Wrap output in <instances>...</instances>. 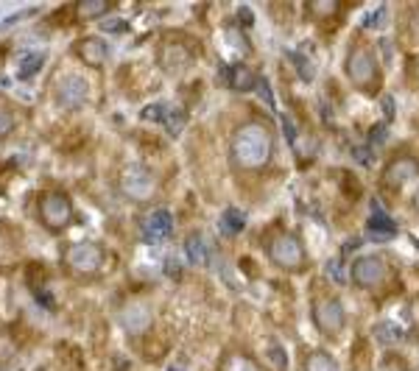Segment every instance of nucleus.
<instances>
[{
  "mask_svg": "<svg viewBox=\"0 0 419 371\" xmlns=\"http://www.w3.org/2000/svg\"><path fill=\"white\" fill-rule=\"evenodd\" d=\"M110 9L107 0H84V3H79V14L81 17H98Z\"/></svg>",
  "mask_w": 419,
  "mask_h": 371,
  "instance_id": "393cba45",
  "label": "nucleus"
},
{
  "mask_svg": "<svg viewBox=\"0 0 419 371\" xmlns=\"http://www.w3.org/2000/svg\"><path fill=\"white\" fill-rule=\"evenodd\" d=\"M257 92L266 100L269 109H274V95H272V87H269V78H257Z\"/></svg>",
  "mask_w": 419,
  "mask_h": 371,
  "instance_id": "473e14b6",
  "label": "nucleus"
},
{
  "mask_svg": "<svg viewBox=\"0 0 419 371\" xmlns=\"http://www.w3.org/2000/svg\"><path fill=\"white\" fill-rule=\"evenodd\" d=\"M218 226H221V232H224V235H238V232H243V226H246V215H243L241 209L229 206V209H224V212H221Z\"/></svg>",
  "mask_w": 419,
  "mask_h": 371,
  "instance_id": "aec40b11",
  "label": "nucleus"
},
{
  "mask_svg": "<svg viewBox=\"0 0 419 371\" xmlns=\"http://www.w3.org/2000/svg\"><path fill=\"white\" fill-rule=\"evenodd\" d=\"M168 109H171L168 103H148L145 109H143V118H145V120H160V123H165Z\"/></svg>",
  "mask_w": 419,
  "mask_h": 371,
  "instance_id": "a878e982",
  "label": "nucleus"
},
{
  "mask_svg": "<svg viewBox=\"0 0 419 371\" xmlns=\"http://www.w3.org/2000/svg\"><path fill=\"white\" fill-rule=\"evenodd\" d=\"M193 53L185 47V45H163L160 47V65L168 70V73H179L190 65Z\"/></svg>",
  "mask_w": 419,
  "mask_h": 371,
  "instance_id": "2eb2a0df",
  "label": "nucleus"
},
{
  "mask_svg": "<svg viewBox=\"0 0 419 371\" xmlns=\"http://www.w3.org/2000/svg\"><path fill=\"white\" fill-rule=\"evenodd\" d=\"M229 153L241 171H260L274 153V134L263 123H243L232 137Z\"/></svg>",
  "mask_w": 419,
  "mask_h": 371,
  "instance_id": "f257e3e1",
  "label": "nucleus"
},
{
  "mask_svg": "<svg viewBox=\"0 0 419 371\" xmlns=\"http://www.w3.org/2000/svg\"><path fill=\"white\" fill-rule=\"evenodd\" d=\"M229 87L238 89V92H249V89H257V76L243 67V65H235L229 67Z\"/></svg>",
  "mask_w": 419,
  "mask_h": 371,
  "instance_id": "dca6fc26",
  "label": "nucleus"
},
{
  "mask_svg": "<svg viewBox=\"0 0 419 371\" xmlns=\"http://www.w3.org/2000/svg\"><path fill=\"white\" fill-rule=\"evenodd\" d=\"M383 109H386V120H391V98H383Z\"/></svg>",
  "mask_w": 419,
  "mask_h": 371,
  "instance_id": "ea45409f",
  "label": "nucleus"
},
{
  "mask_svg": "<svg viewBox=\"0 0 419 371\" xmlns=\"http://www.w3.org/2000/svg\"><path fill=\"white\" fill-rule=\"evenodd\" d=\"M327 274L338 282V285H344L347 282V274H344V265H341V259L338 257H333V259H327Z\"/></svg>",
  "mask_w": 419,
  "mask_h": 371,
  "instance_id": "c85d7f7f",
  "label": "nucleus"
},
{
  "mask_svg": "<svg viewBox=\"0 0 419 371\" xmlns=\"http://www.w3.org/2000/svg\"><path fill=\"white\" fill-rule=\"evenodd\" d=\"M218 371H263L249 354L243 352H229L224 360H221V368Z\"/></svg>",
  "mask_w": 419,
  "mask_h": 371,
  "instance_id": "a211bd4d",
  "label": "nucleus"
},
{
  "mask_svg": "<svg viewBox=\"0 0 419 371\" xmlns=\"http://www.w3.org/2000/svg\"><path fill=\"white\" fill-rule=\"evenodd\" d=\"M416 246H419V240H416Z\"/></svg>",
  "mask_w": 419,
  "mask_h": 371,
  "instance_id": "37998d69",
  "label": "nucleus"
},
{
  "mask_svg": "<svg viewBox=\"0 0 419 371\" xmlns=\"http://www.w3.org/2000/svg\"><path fill=\"white\" fill-rule=\"evenodd\" d=\"M366 235H369L375 243H386V240L397 237V224L378 204H372V218H369V224H366Z\"/></svg>",
  "mask_w": 419,
  "mask_h": 371,
  "instance_id": "4468645a",
  "label": "nucleus"
},
{
  "mask_svg": "<svg viewBox=\"0 0 419 371\" xmlns=\"http://www.w3.org/2000/svg\"><path fill=\"white\" fill-rule=\"evenodd\" d=\"M73 50H76V56H79L84 65H90V67H101L103 62H107V56H110V45L103 42L101 36H92V34L76 39Z\"/></svg>",
  "mask_w": 419,
  "mask_h": 371,
  "instance_id": "9b49d317",
  "label": "nucleus"
},
{
  "mask_svg": "<svg viewBox=\"0 0 419 371\" xmlns=\"http://www.w3.org/2000/svg\"><path fill=\"white\" fill-rule=\"evenodd\" d=\"M347 78L366 89V92H372V87L378 84V62L372 56V50L369 47H363V45H355L349 50V56H347Z\"/></svg>",
  "mask_w": 419,
  "mask_h": 371,
  "instance_id": "7ed1b4c3",
  "label": "nucleus"
},
{
  "mask_svg": "<svg viewBox=\"0 0 419 371\" xmlns=\"http://www.w3.org/2000/svg\"><path fill=\"white\" fill-rule=\"evenodd\" d=\"M227 39L232 42V47H235V50L249 53V39H246L243 34H238V28H235V25H229V28H227Z\"/></svg>",
  "mask_w": 419,
  "mask_h": 371,
  "instance_id": "cd10ccee",
  "label": "nucleus"
},
{
  "mask_svg": "<svg viewBox=\"0 0 419 371\" xmlns=\"http://www.w3.org/2000/svg\"><path fill=\"white\" fill-rule=\"evenodd\" d=\"M87 92H90V84L79 76V73H68L57 81V98L65 109H79V106L87 100Z\"/></svg>",
  "mask_w": 419,
  "mask_h": 371,
  "instance_id": "1a4fd4ad",
  "label": "nucleus"
},
{
  "mask_svg": "<svg viewBox=\"0 0 419 371\" xmlns=\"http://www.w3.org/2000/svg\"><path fill=\"white\" fill-rule=\"evenodd\" d=\"M101 28L107 31V34H123V31L129 28V23H126V20H121V17H110V20H103V23H101Z\"/></svg>",
  "mask_w": 419,
  "mask_h": 371,
  "instance_id": "7c9ffc66",
  "label": "nucleus"
},
{
  "mask_svg": "<svg viewBox=\"0 0 419 371\" xmlns=\"http://www.w3.org/2000/svg\"><path fill=\"white\" fill-rule=\"evenodd\" d=\"M313 321H316V327L336 338L344 324H347V312H344V304L336 299V296H316L313 299Z\"/></svg>",
  "mask_w": 419,
  "mask_h": 371,
  "instance_id": "39448f33",
  "label": "nucleus"
},
{
  "mask_svg": "<svg viewBox=\"0 0 419 371\" xmlns=\"http://www.w3.org/2000/svg\"><path fill=\"white\" fill-rule=\"evenodd\" d=\"M302 371H341V368H338V363H336L327 352L316 349V352H310V354L305 357Z\"/></svg>",
  "mask_w": 419,
  "mask_h": 371,
  "instance_id": "f3484780",
  "label": "nucleus"
},
{
  "mask_svg": "<svg viewBox=\"0 0 419 371\" xmlns=\"http://www.w3.org/2000/svg\"><path fill=\"white\" fill-rule=\"evenodd\" d=\"M42 62H45V53H42V50H28V53H23L17 76H20V78H31V76L42 67Z\"/></svg>",
  "mask_w": 419,
  "mask_h": 371,
  "instance_id": "412c9836",
  "label": "nucleus"
},
{
  "mask_svg": "<svg viewBox=\"0 0 419 371\" xmlns=\"http://www.w3.org/2000/svg\"><path fill=\"white\" fill-rule=\"evenodd\" d=\"M383 17H386V9L380 6V9H375V12H369V14L363 17V25H366V28H378Z\"/></svg>",
  "mask_w": 419,
  "mask_h": 371,
  "instance_id": "72a5a7b5",
  "label": "nucleus"
},
{
  "mask_svg": "<svg viewBox=\"0 0 419 371\" xmlns=\"http://www.w3.org/2000/svg\"><path fill=\"white\" fill-rule=\"evenodd\" d=\"M238 17H243V20H246V25H252V12H249L246 6H241V9H238Z\"/></svg>",
  "mask_w": 419,
  "mask_h": 371,
  "instance_id": "4c0bfd02",
  "label": "nucleus"
},
{
  "mask_svg": "<svg viewBox=\"0 0 419 371\" xmlns=\"http://www.w3.org/2000/svg\"><path fill=\"white\" fill-rule=\"evenodd\" d=\"M143 240L145 243H163L171 232H174V215H171V212L168 209H154L151 212V215H145L143 218Z\"/></svg>",
  "mask_w": 419,
  "mask_h": 371,
  "instance_id": "9d476101",
  "label": "nucleus"
},
{
  "mask_svg": "<svg viewBox=\"0 0 419 371\" xmlns=\"http://www.w3.org/2000/svg\"><path fill=\"white\" fill-rule=\"evenodd\" d=\"M352 156H355V162L363 165V168L372 165V151H369V148H360V145H358V148H352Z\"/></svg>",
  "mask_w": 419,
  "mask_h": 371,
  "instance_id": "f704fd0d",
  "label": "nucleus"
},
{
  "mask_svg": "<svg viewBox=\"0 0 419 371\" xmlns=\"http://www.w3.org/2000/svg\"><path fill=\"white\" fill-rule=\"evenodd\" d=\"M39 218L48 229H65L73 218V204L68 193L62 190H48L39 195Z\"/></svg>",
  "mask_w": 419,
  "mask_h": 371,
  "instance_id": "20e7f679",
  "label": "nucleus"
},
{
  "mask_svg": "<svg viewBox=\"0 0 419 371\" xmlns=\"http://www.w3.org/2000/svg\"><path fill=\"white\" fill-rule=\"evenodd\" d=\"M165 126H168V131L171 134H179L182 129H185V112H179V109H168V115H165Z\"/></svg>",
  "mask_w": 419,
  "mask_h": 371,
  "instance_id": "bb28decb",
  "label": "nucleus"
},
{
  "mask_svg": "<svg viewBox=\"0 0 419 371\" xmlns=\"http://www.w3.org/2000/svg\"><path fill=\"white\" fill-rule=\"evenodd\" d=\"M269 357H272V363H274V368H285L288 365V357H285V349L283 346H277V343H272V349H269Z\"/></svg>",
  "mask_w": 419,
  "mask_h": 371,
  "instance_id": "2f4dec72",
  "label": "nucleus"
},
{
  "mask_svg": "<svg viewBox=\"0 0 419 371\" xmlns=\"http://www.w3.org/2000/svg\"><path fill=\"white\" fill-rule=\"evenodd\" d=\"M65 262L76 274H95L103 265V248L98 243H90V240L70 243L65 251Z\"/></svg>",
  "mask_w": 419,
  "mask_h": 371,
  "instance_id": "423d86ee",
  "label": "nucleus"
},
{
  "mask_svg": "<svg viewBox=\"0 0 419 371\" xmlns=\"http://www.w3.org/2000/svg\"><path fill=\"white\" fill-rule=\"evenodd\" d=\"M413 206H416V209H419V190H416V193H413Z\"/></svg>",
  "mask_w": 419,
  "mask_h": 371,
  "instance_id": "a19ab883",
  "label": "nucleus"
},
{
  "mask_svg": "<svg viewBox=\"0 0 419 371\" xmlns=\"http://www.w3.org/2000/svg\"><path fill=\"white\" fill-rule=\"evenodd\" d=\"M310 14H316V17H333L338 12V3L336 0H313V3L307 6Z\"/></svg>",
  "mask_w": 419,
  "mask_h": 371,
  "instance_id": "b1692460",
  "label": "nucleus"
},
{
  "mask_svg": "<svg viewBox=\"0 0 419 371\" xmlns=\"http://www.w3.org/2000/svg\"><path fill=\"white\" fill-rule=\"evenodd\" d=\"M168 371H182V368H176V365H171V368H168Z\"/></svg>",
  "mask_w": 419,
  "mask_h": 371,
  "instance_id": "79ce46f5",
  "label": "nucleus"
},
{
  "mask_svg": "<svg viewBox=\"0 0 419 371\" xmlns=\"http://www.w3.org/2000/svg\"><path fill=\"white\" fill-rule=\"evenodd\" d=\"M369 140H372V142H383V140H386V123L375 126V129L369 131Z\"/></svg>",
  "mask_w": 419,
  "mask_h": 371,
  "instance_id": "e433bc0d",
  "label": "nucleus"
},
{
  "mask_svg": "<svg viewBox=\"0 0 419 371\" xmlns=\"http://www.w3.org/2000/svg\"><path fill=\"white\" fill-rule=\"evenodd\" d=\"M121 324L129 332H145L151 327V307L145 301H129V307H123L121 312Z\"/></svg>",
  "mask_w": 419,
  "mask_h": 371,
  "instance_id": "ddd939ff",
  "label": "nucleus"
},
{
  "mask_svg": "<svg viewBox=\"0 0 419 371\" xmlns=\"http://www.w3.org/2000/svg\"><path fill=\"white\" fill-rule=\"evenodd\" d=\"M372 335H375L380 343L391 346V343H400L405 332H402V327H400L397 321H378V324L372 327Z\"/></svg>",
  "mask_w": 419,
  "mask_h": 371,
  "instance_id": "6ab92c4d",
  "label": "nucleus"
},
{
  "mask_svg": "<svg viewBox=\"0 0 419 371\" xmlns=\"http://www.w3.org/2000/svg\"><path fill=\"white\" fill-rule=\"evenodd\" d=\"M416 176H419V162H416V159H411V156L391 159V162L386 165V171H383L386 187H402V184H408Z\"/></svg>",
  "mask_w": 419,
  "mask_h": 371,
  "instance_id": "f8f14e48",
  "label": "nucleus"
},
{
  "mask_svg": "<svg viewBox=\"0 0 419 371\" xmlns=\"http://www.w3.org/2000/svg\"><path fill=\"white\" fill-rule=\"evenodd\" d=\"M283 129H285L288 142H291V145H296V129H294V123H291V118H288V115L283 118Z\"/></svg>",
  "mask_w": 419,
  "mask_h": 371,
  "instance_id": "c9c22d12",
  "label": "nucleus"
},
{
  "mask_svg": "<svg viewBox=\"0 0 419 371\" xmlns=\"http://www.w3.org/2000/svg\"><path fill=\"white\" fill-rule=\"evenodd\" d=\"M411 31H413V36H419V12H413V17H411Z\"/></svg>",
  "mask_w": 419,
  "mask_h": 371,
  "instance_id": "58836bf2",
  "label": "nucleus"
},
{
  "mask_svg": "<svg viewBox=\"0 0 419 371\" xmlns=\"http://www.w3.org/2000/svg\"><path fill=\"white\" fill-rule=\"evenodd\" d=\"M12 129H14V115L0 106V140H3L6 134H12Z\"/></svg>",
  "mask_w": 419,
  "mask_h": 371,
  "instance_id": "c756f323",
  "label": "nucleus"
},
{
  "mask_svg": "<svg viewBox=\"0 0 419 371\" xmlns=\"http://www.w3.org/2000/svg\"><path fill=\"white\" fill-rule=\"evenodd\" d=\"M121 190L132 198V201H148L156 190V182H154V173L143 165H129L123 173H121Z\"/></svg>",
  "mask_w": 419,
  "mask_h": 371,
  "instance_id": "6e6552de",
  "label": "nucleus"
},
{
  "mask_svg": "<svg viewBox=\"0 0 419 371\" xmlns=\"http://www.w3.org/2000/svg\"><path fill=\"white\" fill-rule=\"evenodd\" d=\"M386 274H389L386 259L378 254H366L352 262V282L358 288H380L386 282Z\"/></svg>",
  "mask_w": 419,
  "mask_h": 371,
  "instance_id": "0eeeda50",
  "label": "nucleus"
},
{
  "mask_svg": "<svg viewBox=\"0 0 419 371\" xmlns=\"http://www.w3.org/2000/svg\"><path fill=\"white\" fill-rule=\"evenodd\" d=\"M185 251H187V259H190L193 265H204V262H207V246H204V237H201V235H187Z\"/></svg>",
  "mask_w": 419,
  "mask_h": 371,
  "instance_id": "4be33fe9",
  "label": "nucleus"
},
{
  "mask_svg": "<svg viewBox=\"0 0 419 371\" xmlns=\"http://www.w3.org/2000/svg\"><path fill=\"white\" fill-rule=\"evenodd\" d=\"M266 251H269L272 262L280 265V268H285V271H305V265H307L305 246L291 232H277L274 237H269Z\"/></svg>",
  "mask_w": 419,
  "mask_h": 371,
  "instance_id": "f03ea898",
  "label": "nucleus"
},
{
  "mask_svg": "<svg viewBox=\"0 0 419 371\" xmlns=\"http://www.w3.org/2000/svg\"><path fill=\"white\" fill-rule=\"evenodd\" d=\"M288 59L296 65V73L302 81H313V76H316V70H313V62L305 56V53H296V50H288Z\"/></svg>",
  "mask_w": 419,
  "mask_h": 371,
  "instance_id": "5701e85b",
  "label": "nucleus"
}]
</instances>
